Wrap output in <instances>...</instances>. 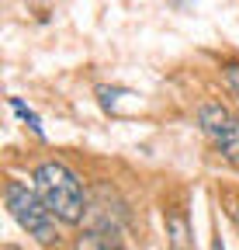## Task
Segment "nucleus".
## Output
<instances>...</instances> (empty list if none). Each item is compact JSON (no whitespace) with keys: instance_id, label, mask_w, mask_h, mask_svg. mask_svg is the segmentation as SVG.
I'll return each mask as SVG.
<instances>
[{"instance_id":"1a4fd4ad","label":"nucleus","mask_w":239,"mask_h":250,"mask_svg":"<svg viewBox=\"0 0 239 250\" xmlns=\"http://www.w3.org/2000/svg\"><path fill=\"white\" fill-rule=\"evenodd\" d=\"M232 219H236V226H239V205H236V208H232Z\"/></svg>"},{"instance_id":"20e7f679","label":"nucleus","mask_w":239,"mask_h":250,"mask_svg":"<svg viewBox=\"0 0 239 250\" xmlns=\"http://www.w3.org/2000/svg\"><path fill=\"white\" fill-rule=\"evenodd\" d=\"M76 250H125V247H122V236H118V229L111 223H101L80 236Z\"/></svg>"},{"instance_id":"f03ea898","label":"nucleus","mask_w":239,"mask_h":250,"mask_svg":"<svg viewBox=\"0 0 239 250\" xmlns=\"http://www.w3.org/2000/svg\"><path fill=\"white\" fill-rule=\"evenodd\" d=\"M4 202L14 215V223L21 229H28V236H35L38 243H55V223H52V212L49 205L42 202V195L35 188H28L24 181H7V191H4Z\"/></svg>"},{"instance_id":"f257e3e1","label":"nucleus","mask_w":239,"mask_h":250,"mask_svg":"<svg viewBox=\"0 0 239 250\" xmlns=\"http://www.w3.org/2000/svg\"><path fill=\"white\" fill-rule=\"evenodd\" d=\"M35 191L49 205V212L63 223H80L83 219V184L80 177L59 160H49L35 170Z\"/></svg>"},{"instance_id":"6e6552de","label":"nucleus","mask_w":239,"mask_h":250,"mask_svg":"<svg viewBox=\"0 0 239 250\" xmlns=\"http://www.w3.org/2000/svg\"><path fill=\"white\" fill-rule=\"evenodd\" d=\"M225 77H229V87L236 90V98H239V66H229V70H225Z\"/></svg>"},{"instance_id":"9d476101","label":"nucleus","mask_w":239,"mask_h":250,"mask_svg":"<svg viewBox=\"0 0 239 250\" xmlns=\"http://www.w3.org/2000/svg\"><path fill=\"white\" fill-rule=\"evenodd\" d=\"M212 250H225V247H222V240H215V243H212Z\"/></svg>"},{"instance_id":"0eeeda50","label":"nucleus","mask_w":239,"mask_h":250,"mask_svg":"<svg viewBox=\"0 0 239 250\" xmlns=\"http://www.w3.org/2000/svg\"><path fill=\"white\" fill-rule=\"evenodd\" d=\"M97 98H101V108L114 111L118 108V98H132V94L122 90V87H97Z\"/></svg>"},{"instance_id":"423d86ee","label":"nucleus","mask_w":239,"mask_h":250,"mask_svg":"<svg viewBox=\"0 0 239 250\" xmlns=\"http://www.w3.org/2000/svg\"><path fill=\"white\" fill-rule=\"evenodd\" d=\"M11 108H14V111H18V115L24 118V125H28V129H32V132H35L38 139L45 136V129H42V122H38V115H35L32 108H28V104H24L21 98H11Z\"/></svg>"},{"instance_id":"7ed1b4c3","label":"nucleus","mask_w":239,"mask_h":250,"mask_svg":"<svg viewBox=\"0 0 239 250\" xmlns=\"http://www.w3.org/2000/svg\"><path fill=\"white\" fill-rule=\"evenodd\" d=\"M198 122H201V129L208 132V139L222 149L225 160L239 167V118L225 104H201Z\"/></svg>"},{"instance_id":"39448f33","label":"nucleus","mask_w":239,"mask_h":250,"mask_svg":"<svg viewBox=\"0 0 239 250\" xmlns=\"http://www.w3.org/2000/svg\"><path fill=\"white\" fill-rule=\"evenodd\" d=\"M166 236H170V250H194L191 226H187L184 215H170L166 219Z\"/></svg>"}]
</instances>
